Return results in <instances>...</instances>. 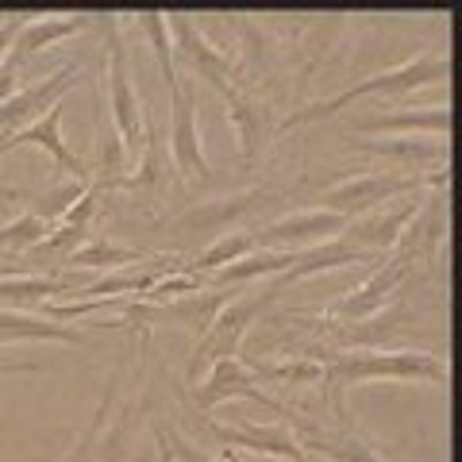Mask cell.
Here are the masks:
<instances>
[{
    "instance_id": "6da1fadb",
    "label": "cell",
    "mask_w": 462,
    "mask_h": 462,
    "mask_svg": "<svg viewBox=\"0 0 462 462\" xmlns=\"http://www.w3.org/2000/svg\"><path fill=\"white\" fill-rule=\"evenodd\" d=\"M305 358H316L324 366V397L336 412L339 428H351V409H346V393L355 385L366 382H431V385H447L451 366L431 351H309Z\"/></svg>"
},
{
    "instance_id": "7a4b0ae2",
    "label": "cell",
    "mask_w": 462,
    "mask_h": 462,
    "mask_svg": "<svg viewBox=\"0 0 462 462\" xmlns=\"http://www.w3.org/2000/svg\"><path fill=\"white\" fill-rule=\"evenodd\" d=\"M447 78H451V54L424 51V54L409 58L404 66H393V69H385V74L363 78L358 85H351V89H343V93H336V97L316 100V105H305V108L289 112L278 127H282V132H289V127H300V124L328 120V116L343 112L346 105H355V100L378 97V93H385V97H409V93H416V89H424V85H439V81H447Z\"/></svg>"
},
{
    "instance_id": "3957f363",
    "label": "cell",
    "mask_w": 462,
    "mask_h": 462,
    "mask_svg": "<svg viewBox=\"0 0 462 462\" xmlns=\"http://www.w3.org/2000/svg\"><path fill=\"white\" fill-rule=\"evenodd\" d=\"M282 289H270V293H247V297H236L216 312V320L208 324V331L197 339L193 355H189V366H185V382L197 385L200 382V370H212L216 363L224 358H236L239 355V343L247 336V328L254 324V316L263 312Z\"/></svg>"
},
{
    "instance_id": "277c9868",
    "label": "cell",
    "mask_w": 462,
    "mask_h": 462,
    "mask_svg": "<svg viewBox=\"0 0 462 462\" xmlns=\"http://www.w3.org/2000/svg\"><path fill=\"white\" fill-rule=\"evenodd\" d=\"M105 51H108V108L112 127L120 135L127 158L143 154V105L132 85V62H127V42L120 32V16H105Z\"/></svg>"
},
{
    "instance_id": "5b68a950",
    "label": "cell",
    "mask_w": 462,
    "mask_h": 462,
    "mask_svg": "<svg viewBox=\"0 0 462 462\" xmlns=\"http://www.w3.org/2000/svg\"><path fill=\"white\" fill-rule=\"evenodd\" d=\"M424 189V173H358V178H346L339 185L324 189V212H336L343 220H358L370 208L385 205L393 197H416Z\"/></svg>"
},
{
    "instance_id": "8992f818",
    "label": "cell",
    "mask_w": 462,
    "mask_h": 462,
    "mask_svg": "<svg viewBox=\"0 0 462 462\" xmlns=\"http://www.w3.org/2000/svg\"><path fill=\"white\" fill-rule=\"evenodd\" d=\"M81 81H85V66L66 62L51 78H39L32 85H23V89H16L0 105V139H8L12 132H20V127L35 124L39 116H47L54 105H62V97L69 89H78Z\"/></svg>"
},
{
    "instance_id": "52a82bcc",
    "label": "cell",
    "mask_w": 462,
    "mask_h": 462,
    "mask_svg": "<svg viewBox=\"0 0 462 462\" xmlns=\"http://www.w3.org/2000/svg\"><path fill=\"white\" fill-rule=\"evenodd\" d=\"M170 151L173 166L181 170L185 181H212L205 147H200V127H197V85L178 81L170 89Z\"/></svg>"
},
{
    "instance_id": "ba28073f",
    "label": "cell",
    "mask_w": 462,
    "mask_h": 462,
    "mask_svg": "<svg viewBox=\"0 0 462 462\" xmlns=\"http://www.w3.org/2000/svg\"><path fill=\"white\" fill-rule=\"evenodd\" d=\"M351 220H343L336 212H324V208H312V212H293V216H282V220L266 224L263 231H254V247L258 251H309L316 243H328V239H339L343 227Z\"/></svg>"
},
{
    "instance_id": "9c48e42d",
    "label": "cell",
    "mask_w": 462,
    "mask_h": 462,
    "mask_svg": "<svg viewBox=\"0 0 462 462\" xmlns=\"http://www.w3.org/2000/svg\"><path fill=\"white\" fill-rule=\"evenodd\" d=\"M236 397L263 404V409L285 416V420L293 416V409H285L282 401H273L266 389H263V382H258L254 374H251V366L239 363V358H224V363H216V366L208 370V382L193 385V401H197L205 412L216 409V404H224V401H236Z\"/></svg>"
},
{
    "instance_id": "30bf717a",
    "label": "cell",
    "mask_w": 462,
    "mask_h": 462,
    "mask_svg": "<svg viewBox=\"0 0 462 462\" xmlns=\"http://www.w3.org/2000/svg\"><path fill=\"white\" fill-rule=\"evenodd\" d=\"M389 254H393V258H389V263L382 258V270L374 273L370 282L358 285L355 293H346L339 305L331 309V316H346V320H366V316H374V312H382V309L393 305V297L401 293V285L409 282L416 258H412L409 251H401V247H393Z\"/></svg>"
},
{
    "instance_id": "8fae6325",
    "label": "cell",
    "mask_w": 462,
    "mask_h": 462,
    "mask_svg": "<svg viewBox=\"0 0 462 462\" xmlns=\"http://www.w3.org/2000/svg\"><path fill=\"white\" fill-rule=\"evenodd\" d=\"M285 424L300 431V451H305V455L312 451V455H324L331 462H389L378 447H374V439L366 436V431H358V424L328 431V428H316L309 420H300L297 412L289 416Z\"/></svg>"
},
{
    "instance_id": "7c38bea8",
    "label": "cell",
    "mask_w": 462,
    "mask_h": 462,
    "mask_svg": "<svg viewBox=\"0 0 462 462\" xmlns=\"http://www.w3.org/2000/svg\"><path fill=\"white\" fill-rule=\"evenodd\" d=\"M212 436L227 443V447H239V451H251V455H263V458H285V462H312L300 443L293 439V428L289 424H270V428H258V424H212Z\"/></svg>"
},
{
    "instance_id": "4fadbf2b",
    "label": "cell",
    "mask_w": 462,
    "mask_h": 462,
    "mask_svg": "<svg viewBox=\"0 0 462 462\" xmlns=\"http://www.w3.org/2000/svg\"><path fill=\"white\" fill-rule=\"evenodd\" d=\"M216 93H220V97L227 100V120H231V127H236V135H239L243 166H251L254 158H258V151H263V143H266V139H270V132H273V124H270V108H266L258 97L236 89L231 81L216 85Z\"/></svg>"
},
{
    "instance_id": "5bb4252c",
    "label": "cell",
    "mask_w": 462,
    "mask_h": 462,
    "mask_svg": "<svg viewBox=\"0 0 462 462\" xmlns=\"http://www.w3.org/2000/svg\"><path fill=\"white\" fill-rule=\"evenodd\" d=\"M416 208H420V200H404L401 208L393 212H382V216H358V220H351L343 227V236L339 243H346L351 251H366V254H378L385 258V251H393L397 247V239H401V231L409 227V220L416 216Z\"/></svg>"
},
{
    "instance_id": "9a60e30c",
    "label": "cell",
    "mask_w": 462,
    "mask_h": 462,
    "mask_svg": "<svg viewBox=\"0 0 462 462\" xmlns=\"http://www.w3.org/2000/svg\"><path fill=\"white\" fill-rule=\"evenodd\" d=\"M166 23H170V35H173L178 54L189 58L193 69L212 85V89L216 85H224L227 74H231V54H224L220 47H212V42L205 39V32H200L189 16H166Z\"/></svg>"
},
{
    "instance_id": "2e32d148",
    "label": "cell",
    "mask_w": 462,
    "mask_h": 462,
    "mask_svg": "<svg viewBox=\"0 0 462 462\" xmlns=\"http://www.w3.org/2000/svg\"><path fill=\"white\" fill-rule=\"evenodd\" d=\"M363 263H382V258H378V254H366V251H351V247H346V243H339V239H328V243H316V247H309V251H297L293 266L282 273V285L316 278V273H324V270L363 266Z\"/></svg>"
},
{
    "instance_id": "e0dca14e",
    "label": "cell",
    "mask_w": 462,
    "mask_h": 462,
    "mask_svg": "<svg viewBox=\"0 0 462 462\" xmlns=\"http://www.w3.org/2000/svg\"><path fill=\"white\" fill-rule=\"evenodd\" d=\"M355 132H385V135H404V132H428V135H447L451 132V108L431 105V108H404L389 116H366V120L351 124Z\"/></svg>"
},
{
    "instance_id": "ac0fdd59",
    "label": "cell",
    "mask_w": 462,
    "mask_h": 462,
    "mask_svg": "<svg viewBox=\"0 0 462 462\" xmlns=\"http://www.w3.org/2000/svg\"><path fill=\"white\" fill-rule=\"evenodd\" d=\"M89 27H97V16H47V20L35 16L23 23V32L12 42V54H16L20 62H27V58L39 54L42 47H54V42H62L78 32H89Z\"/></svg>"
},
{
    "instance_id": "d6986e66",
    "label": "cell",
    "mask_w": 462,
    "mask_h": 462,
    "mask_svg": "<svg viewBox=\"0 0 462 462\" xmlns=\"http://www.w3.org/2000/svg\"><path fill=\"white\" fill-rule=\"evenodd\" d=\"M42 339L69 343V346L85 343L74 328L54 324V320H47V316H27V312H16V309H0V343H42Z\"/></svg>"
},
{
    "instance_id": "ffe728a7",
    "label": "cell",
    "mask_w": 462,
    "mask_h": 462,
    "mask_svg": "<svg viewBox=\"0 0 462 462\" xmlns=\"http://www.w3.org/2000/svg\"><path fill=\"white\" fill-rule=\"evenodd\" d=\"M239 293H227V289H205V293L197 297H181V300H162V320H173L181 328H189L193 336L200 339L208 331V324L216 320V312H220L227 300H236Z\"/></svg>"
},
{
    "instance_id": "44dd1931",
    "label": "cell",
    "mask_w": 462,
    "mask_h": 462,
    "mask_svg": "<svg viewBox=\"0 0 462 462\" xmlns=\"http://www.w3.org/2000/svg\"><path fill=\"white\" fill-rule=\"evenodd\" d=\"M355 151L393 158V162L409 166L404 173H416V166L424 162H439V166L451 162V151L443 143H420V139H355Z\"/></svg>"
},
{
    "instance_id": "7402d4cb",
    "label": "cell",
    "mask_w": 462,
    "mask_h": 462,
    "mask_svg": "<svg viewBox=\"0 0 462 462\" xmlns=\"http://www.w3.org/2000/svg\"><path fill=\"white\" fill-rule=\"evenodd\" d=\"M416 324V316L409 309H401V305H389L382 312H374L366 316V320H355V324H339V336L346 343H358V346H366V351H382L385 339L389 336H397L401 328H409Z\"/></svg>"
},
{
    "instance_id": "603a6c76",
    "label": "cell",
    "mask_w": 462,
    "mask_h": 462,
    "mask_svg": "<svg viewBox=\"0 0 462 462\" xmlns=\"http://www.w3.org/2000/svg\"><path fill=\"white\" fill-rule=\"evenodd\" d=\"M151 254H143L135 247H120L105 236H89L81 247L66 258V266H78V270H124V266H139L147 263Z\"/></svg>"
},
{
    "instance_id": "cb8c5ba5",
    "label": "cell",
    "mask_w": 462,
    "mask_h": 462,
    "mask_svg": "<svg viewBox=\"0 0 462 462\" xmlns=\"http://www.w3.org/2000/svg\"><path fill=\"white\" fill-rule=\"evenodd\" d=\"M293 251H251L247 258L231 263L224 270H216V289H227V285H243V282H254V278H266V273H285L293 266Z\"/></svg>"
},
{
    "instance_id": "d4e9b609",
    "label": "cell",
    "mask_w": 462,
    "mask_h": 462,
    "mask_svg": "<svg viewBox=\"0 0 462 462\" xmlns=\"http://www.w3.org/2000/svg\"><path fill=\"white\" fill-rule=\"evenodd\" d=\"M251 251H258L251 231H224L212 247L200 251L193 263H185V273H200V278H205V273H216V270H224L231 263H239V258H247Z\"/></svg>"
},
{
    "instance_id": "484cf974",
    "label": "cell",
    "mask_w": 462,
    "mask_h": 462,
    "mask_svg": "<svg viewBox=\"0 0 462 462\" xmlns=\"http://www.w3.org/2000/svg\"><path fill=\"white\" fill-rule=\"evenodd\" d=\"M270 197H273V193H239V197H224V200H212V205L189 212L181 224H185V227L200 224V227H212V231H227L231 220H239V216H247V212H254V208L270 205Z\"/></svg>"
},
{
    "instance_id": "4316f807",
    "label": "cell",
    "mask_w": 462,
    "mask_h": 462,
    "mask_svg": "<svg viewBox=\"0 0 462 462\" xmlns=\"http://www.w3.org/2000/svg\"><path fill=\"white\" fill-rule=\"evenodd\" d=\"M51 227L42 216H35L32 208L20 212L16 220H8V224H0V258H8V254H23V251H35L42 239L51 236Z\"/></svg>"
},
{
    "instance_id": "83f0119b",
    "label": "cell",
    "mask_w": 462,
    "mask_h": 462,
    "mask_svg": "<svg viewBox=\"0 0 462 462\" xmlns=\"http://www.w3.org/2000/svg\"><path fill=\"white\" fill-rule=\"evenodd\" d=\"M139 27H143V35L151 39V51H154V62L158 69H162V78L166 85L173 89L181 78H178V66H173V42H170V23H166V12H139Z\"/></svg>"
},
{
    "instance_id": "f1b7e54d",
    "label": "cell",
    "mask_w": 462,
    "mask_h": 462,
    "mask_svg": "<svg viewBox=\"0 0 462 462\" xmlns=\"http://www.w3.org/2000/svg\"><path fill=\"white\" fill-rule=\"evenodd\" d=\"M78 285L58 282V278H32V273H20V278H5L0 282V300H54L58 293H74Z\"/></svg>"
},
{
    "instance_id": "f546056e",
    "label": "cell",
    "mask_w": 462,
    "mask_h": 462,
    "mask_svg": "<svg viewBox=\"0 0 462 462\" xmlns=\"http://www.w3.org/2000/svg\"><path fill=\"white\" fill-rule=\"evenodd\" d=\"M258 382H293V385H312L324 382V366L316 358L297 355L293 363H247Z\"/></svg>"
},
{
    "instance_id": "4dcf8cb0",
    "label": "cell",
    "mask_w": 462,
    "mask_h": 462,
    "mask_svg": "<svg viewBox=\"0 0 462 462\" xmlns=\"http://www.w3.org/2000/svg\"><path fill=\"white\" fill-rule=\"evenodd\" d=\"M20 58L16 54H12L8 51V58H5V62H0V105H5V100L12 97V93H16V81H20Z\"/></svg>"
},
{
    "instance_id": "1f68e13d",
    "label": "cell",
    "mask_w": 462,
    "mask_h": 462,
    "mask_svg": "<svg viewBox=\"0 0 462 462\" xmlns=\"http://www.w3.org/2000/svg\"><path fill=\"white\" fill-rule=\"evenodd\" d=\"M23 16H8L5 23H0V62L8 58V51H12V42H16V35L23 32Z\"/></svg>"
},
{
    "instance_id": "d6a6232c",
    "label": "cell",
    "mask_w": 462,
    "mask_h": 462,
    "mask_svg": "<svg viewBox=\"0 0 462 462\" xmlns=\"http://www.w3.org/2000/svg\"><path fill=\"white\" fill-rule=\"evenodd\" d=\"M158 462H178V439L158 428Z\"/></svg>"
},
{
    "instance_id": "836d02e7",
    "label": "cell",
    "mask_w": 462,
    "mask_h": 462,
    "mask_svg": "<svg viewBox=\"0 0 462 462\" xmlns=\"http://www.w3.org/2000/svg\"><path fill=\"white\" fill-rule=\"evenodd\" d=\"M39 370L35 363H0V374H32Z\"/></svg>"
}]
</instances>
